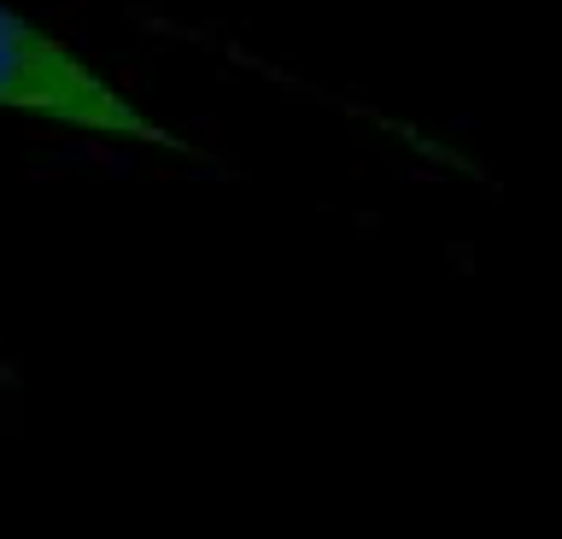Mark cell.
Masks as SVG:
<instances>
[{
	"instance_id": "cell-1",
	"label": "cell",
	"mask_w": 562,
	"mask_h": 539,
	"mask_svg": "<svg viewBox=\"0 0 562 539\" xmlns=\"http://www.w3.org/2000/svg\"><path fill=\"white\" fill-rule=\"evenodd\" d=\"M0 112L47 117V124H65L82 135H105V142L188 153L182 135H170L123 89H112L70 42L47 36L42 24H30L12 7H0Z\"/></svg>"
}]
</instances>
